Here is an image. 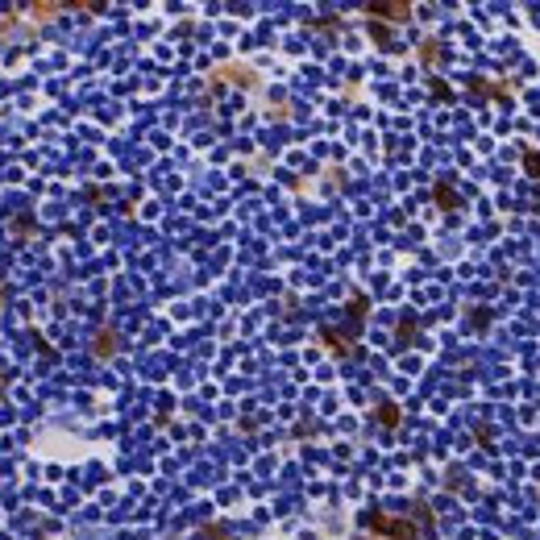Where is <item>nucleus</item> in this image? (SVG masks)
Here are the masks:
<instances>
[{
  "label": "nucleus",
  "mask_w": 540,
  "mask_h": 540,
  "mask_svg": "<svg viewBox=\"0 0 540 540\" xmlns=\"http://www.w3.org/2000/svg\"><path fill=\"white\" fill-rule=\"evenodd\" d=\"M524 167H528L532 175H540V154H528V158H524Z\"/></svg>",
  "instance_id": "nucleus-1"
}]
</instances>
